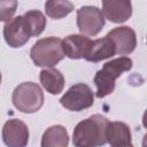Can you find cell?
<instances>
[{
  "mask_svg": "<svg viewBox=\"0 0 147 147\" xmlns=\"http://www.w3.org/2000/svg\"><path fill=\"white\" fill-rule=\"evenodd\" d=\"M109 121L99 114H94L80 121L74 129L72 144L75 147H100L107 144L106 127Z\"/></svg>",
  "mask_w": 147,
  "mask_h": 147,
  "instance_id": "obj_1",
  "label": "cell"
},
{
  "mask_svg": "<svg viewBox=\"0 0 147 147\" xmlns=\"http://www.w3.org/2000/svg\"><path fill=\"white\" fill-rule=\"evenodd\" d=\"M133 62L127 56H119L109 62H106L102 69L98 70L94 76L96 86V98L101 99L111 94L115 90V80L125 71L132 69Z\"/></svg>",
  "mask_w": 147,
  "mask_h": 147,
  "instance_id": "obj_2",
  "label": "cell"
},
{
  "mask_svg": "<svg viewBox=\"0 0 147 147\" xmlns=\"http://www.w3.org/2000/svg\"><path fill=\"white\" fill-rule=\"evenodd\" d=\"M30 56L37 67L53 68L64 59L62 40L57 37L39 39L31 47Z\"/></svg>",
  "mask_w": 147,
  "mask_h": 147,
  "instance_id": "obj_3",
  "label": "cell"
},
{
  "mask_svg": "<svg viewBox=\"0 0 147 147\" xmlns=\"http://www.w3.org/2000/svg\"><path fill=\"white\" fill-rule=\"evenodd\" d=\"M13 105L16 109L25 114L38 111L44 105V92L33 82H24L15 87L11 95Z\"/></svg>",
  "mask_w": 147,
  "mask_h": 147,
  "instance_id": "obj_4",
  "label": "cell"
},
{
  "mask_svg": "<svg viewBox=\"0 0 147 147\" xmlns=\"http://www.w3.org/2000/svg\"><path fill=\"white\" fill-rule=\"evenodd\" d=\"M60 103L71 111H82L93 106L94 94L87 84L72 85L60 99Z\"/></svg>",
  "mask_w": 147,
  "mask_h": 147,
  "instance_id": "obj_5",
  "label": "cell"
},
{
  "mask_svg": "<svg viewBox=\"0 0 147 147\" xmlns=\"http://www.w3.org/2000/svg\"><path fill=\"white\" fill-rule=\"evenodd\" d=\"M77 26L85 37L96 36L105 26L101 9L95 6H83L77 10Z\"/></svg>",
  "mask_w": 147,
  "mask_h": 147,
  "instance_id": "obj_6",
  "label": "cell"
},
{
  "mask_svg": "<svg viewBox=\"0 0 147 147\" xmlns=\"http://www.w3.org/2000/svg\"><path fill=\"white\" fill-rule=\"evenodd\" d=\"M1 136L7 147H26L29 142L28 125L17 118L8 119L3 124Z\"/></svg>",
  "mask_w": 147,
  "mask_h": 147,
  "instance_id": "obj_7",
  "label": "cell"
},
{
  "mask_svg": "<svg viewBox=\"0 0 147 147\" xmlns=\"http://www.w3.org/2000/svg\"><path fill=\"white\" fill-rule=\"evenodd\" d=\"M3 38L6 42L13 48L22 47L29 41L31 36L23 18V15L15 16L5 24Z\"/></svg>",
  "mask_w": 147,
  "mask_h": 147,
  "instance_id": "obj_8",
  "label": "cell"
},
{
  "mask_svg": "<svg viewBox=\"0 0 147 147\" xmlns=\"http://www.w3.org/2000/svg\"><path fill=\"white\" fill-rule=\"evenodd\" d=\"M115 46V53L118 55L131 54L137 46V36L132 28L123 25L110 30L107 36Z\"/></svg>",
  "mask_w": 147,
  "mask_h": 147,
  "instance_id": "obj_9",
  "label": "cell"
},
{
  "mask_svg": "<svg viewBox=\"0 0 147 147\" xmlns=\"http://www.w3.org/2000/svg\"><path fill=\"white\" fill-rule=\"evenodd\" d=\"M102 15L113 23H123L132 15V3L127 0L102 1Z\"/></svg>",
  "mask_w": 147,
  "mask_h": 147,
  "instance_id": "obj_10",
  "label": "cell"
},
{
  "mask_svg": "<svg viewBox=\"0 0 147 147\" xmlns=\"http://www.w3.org/2000/svg\"><path fill=\"white\" fill-rule=\"evenodd\" d=\"M115 53V46L113 41L108 37H103L100 39H94L90 41V45L86 49V53L84 55V59L88 62H100L102 60L109 59L114 56Z\"/></svg>",
  "mask_w": 147,
  "mask_h": 147,
  "instance_id": "obj_11",
  "label": "cell"
},
{
  "mask_svg": "<svg viewBox=\"0 0 147 147\" xmlns=\"http://www.w3.org/2000/svg\"><path fill=\"white\" fill-rule=\"evenodd\" d=\"M90 41L91 39L83 34H69L62 40V49L64 56H68L72 60L83 59Z\"/></svg>",
  "mask_w": 147,
  "mask_h": 147,
  "instance_id": "obj_12",
  "label": "cell"
},
{
  "mask_svg": "<svg viewBox=\"0 0 147 147\" xmlns=\"http://www.w3.org/2000/svg\"><path fill=\"white\" fill-rule=\"evenodd\" d=\"M106 140L110 146H124L132 144L130 127L123 122H109L106 127Z\"/></svg>",
  "mask_w": 147,
  "mask_h": 147,
  "instance_id": "obj_13",
  "label": "cell"
},
{
  "mask_svg": "<svg viewBox=\"0 0 147 147\" xmlns=\"http://www.w3.org/2000/svg\"><path fill=\"white\" fill-rule=\"evenodd\" d=\"M40 83L46 92L51 94H60L64 87V76L55 68H45L40 71Z\"/></svg>",
  "mask_w": 147,
  "mask_h": 147,
  "instance_id": "obj_14",
  "label": "cell"
},
{
  "mask_svg": "<svg viewBox=\"0 0 147 147\" xmlns=\"http://www.w3.org/2000/svg\"><path fill=\"white\" fill-rule=\"evenodd\" d=\"M68 144L69 134L62 125L49 126L41 137V147H68Z\"/></svg>",
  "mask_w": 147,
  "mask_h": 147,
  "instance_id": "obj_15",
  "label": "cell"
},
{
  "mask_svg": "<svg viewBox=\"0 0 147 147\" xmlns=\"http://www.w3.org/2000/svg\"><path fill=\"white\" fill-rule=\"evenodd\" d=\"M31 37H38L46 28V17L40 10H29L23 15Z\"/></svg>",
  "mask_w": 147,
  "mask_h": 147,
  "instance_id": "obj_16",
  "label": "cell"
},
{
  "mask_svg": "<svg viewBox=\"0 0 147 147\" xmlns=\"http://www.w3.org/2000/svg\"><path fill=\"white\" fill-rule=\"evenodd\" d=\"M75 6L72 2L67 0H48L45 2V13L47 16L60 20L70 14L74 10Z\"/></svg>",
  "mask_w": 147,
  "mask_h": 147,
  "instance_id": "obj_17",
  "label": "cell"
},
{
  "mask_svg": "<svg viewBox=\"0 0 147 147\" xmlns=\"http://www.w3.org/2000/svg\"><path fill=\"white\" fill-rule=\"evenodd\" d=\"M17 9V1L15 0H0V22H8L13 18Z\"/></svg>",
  "mask_w": 147,
  "mask_h": 147,
  "instance_id": "obj_18",
  "label": "cell"
},
{
  "mask_svg": "<svg viewBox=\"0 0 147 147\" xmlns=\"http://www.w3.org/2000/svg\"><path fill=\"white\" fill-rule=\"evenodd\" d=\"M111 147H133V145L129 144V145H124V146H111Z\"/></svg>",
  "mask_w": 147,
  "mask_h": 147,
  "instance_id": "obj_19",
  "label": "cell"
},
{
  "mask_svg": "<svg viewBox=\"0 0 147 147\" xmlns=\"http://www.w3.org/2000/svg\"><path fill=\"white\" fill-rule=\"evenodd\" d=\"M0 84H1V72H0Z\"/></svg>",
  "mask_w": 147,
  "mask_h": 147,
  "instance_id": "obj_20",
  "label": "cell"
}]
</instances>
